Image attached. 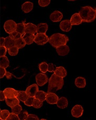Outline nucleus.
I'll use <instances>...</instances> for the list:
<instances>
[{
    "label": "nucleus",
    "mask_w": 96,
    "mask_h": 120,
    "mask_svg": "<svg viewBox=\"0 0 96 120\" xmlns=\"http://www.w3.org/2000/svg\"><path fill=\"white\" fill-rule=\"evenodd\" d=\"M64 79L62 78L57 76L55 74L52 75L49 79L47 93H55L62 88L64 85Z\"/></svg>",
    "instance_id": "f257e3e1"
},
{
    "label": "nucleus",
    "mask_w": 96,
    "mask_h": 120,
    "mask_svg": "<svg viewBox=\"0 0 96 120\" xmlns=\"http://www.w3.org/2000/svg\"><path fill=\"white\" fill-rule=\"evenodd\" d=\"M78 13L82 20V22H92L96 17V10L89 6L82 7Z\"/></svg>",
    "instance_id": "f03ea898"
},
{
    "label": "nucleus",
    "mask_w": 96,
    "mask_h": 120,
    "mask_svg": "<svg viewBox=\"0 0 96 120\" xmlns=\"http://www.w3.org/2000/svg\"><path fill=\"white\" fill-rule=\"evenodd\" d=\"M68 41V37L66 35L61 34L60 33H56L52 35L49 39V43L53 47L56 48L61 46L66 45Z\"/></svg>",
    "instance_id": "7ed1b4c3"
},
{
    "label": "nucleus",
    "mask_w": 96,
    "mask_h": 120,
    "mask_svg": "<svg viewBox=\"0 0 96 120\" xmlns=\"http://www.w3.org/2000/svg\"><path fill=\"white\" fill-rule=\"evenodd\" d=\"M17 24L13 20H8L4 23V28L8 34H11L16 30Z\"/></svg>",
    "instance_id": "20e7f679"
},
{
    "label": "nucleus",
    "mask_w": 96,
    "mask_h": 120,
    "mask_svg": "<svg viewBox=\"0 0 96 120\" xmlns=\"http://www.w3.org/2000/svg\"><path fill=\"white\" fill-rule=\"evenodd\" d=\"M49 39L50 37L45 34H37L35 35L34 42L37 45H44L49 42Z\"/></svg>",
    "instance_id": "39448f33"
},
{
    "label": "nucleus",
    "mask_w": 96,
    "mask_h": 120,
    "mask_svg": "<svg viewBox=\"0 0 96 120\" xmlns=\"http://www.w3.org/2000/svg\"><path fill=\"white\" fill-rule=\"evenodd\" d=\"M36 81L37 85L42 86L47 83L49 80L47 76L45 74L39 73L36 75Z\"/></svg>",
    "instance_id": "423d86ee"
},
{
    "label": "nucleus",
    "mask_w": 96,
    "mask_h": 120,
    "mask_svg": "<svg viewBox=\"0 0 96 120\" xmlns=\"http://www.w3.org/2000/svg\"><path fill=\"white\" fill-rule=\"evenodd\" d=\"M5 94L6 98L13 99L15 98H17L18 94H19V91L15 90L14 89L11 88H7L3 91Z\"/></svg>",
    "instance_id": "0eeeda50"
},
{
    "label": "nucleus",
    "mask_w": 96,
    "mask_h": 120,
    "mask_svg": "<svg viewBox=\"0 0 96 120\" xmlns=\"http://www.w3.org/2000/svg\"><path fill=\"white\" fill-rule=\"evenodd\" d=\"M38 87L37 84H33L28 86L26 90V92L29 97L35 98V95L38 91Z\"/></svg>",
    "instance_id": "6e6552de"
},
{
    "label": "nucleus",
    "mask_w": 96,
    "mask_h": 120,
    "mask_svg": "<svg viewBox=\"0 0 96 120\" xmlns=\"http://www.w3.org/2000/svg\"><path fill=\"white\" fill-rule=\"evenodd\" d=\"M71 114L75 117H80L82 116L84 112L83 108L80 105H76L71 110Z\"/></svg>",
    "instance_id": "1a4fd4ad"
},
{
    "label": "nucleus",
    "mask_w": 96,
    "mask_h": 120,
    "mask_svg": "<svg viewBox=\"0 0 96 120\" xmlns=\"http://www.w3.org/2000/svg\"><path fill=\"white\" fill-rule=\"evenodd\" d=\"M61 30L65 32H68L70 31L72 27V25L70 23V21L68 19L64 20L61 22L59 25Z\"/></svg>",
    "instance_id": "9d476101"
},
{
    "label": "nucleus",
    "mask_w": 96,
    "mask_h": 120,
    "mask_svg": "<svg viewBox=\"0 0 96 120\" xmlns=\"http://www.w3.org/2000/svg\"><path fill=\"white\" fill-rule=\"evenodd\" d=\"M58 100V97L55 93H47L46 97V101L48 103L50 104H57Z\"/></svg>",
    "instance_id": "9b49d317"
},
{
    "label": "nucleus",
    "mask_w": 96,
    "mask_h": 120,
    "mask_svg": "<svg viewBox=\"0 0 96 120\" xmlns=\"http://www.w3.org/2000/svg\"><path fill=\"white\" fill-rule=\"evenodd\" d=\"M57 54L61 56H65L69 52V48L67 45H62L56 48Z\"/></svg>",
    "instance_id": "f8f14e48"
},
{
    "label": "nucleus",
    "mask_w": 96,
    "mask_h": 120,
    "mask_svg": "<svg viewBox=\"0 0 96 120\" xmlns=\"http://www.w3.org/2000/svg\"><path fill=\"white\" fill-rule=\"evenodd\" d=\"M63 17V15L58 11L53 12L50 15V19L53 22H58L61 21Z\"/></svg>",
    "instance_id": "ddd939ff"
},
{
    "label": "nucleus",
    "mask_w": 96,
    "mask_h": 120,
    "mask_svg": "<svg viewBox=\"0 0 96 120\" xmlns=\"http://www.w3.org/2000/svg\"><path fill=\"white\" fill-rule=\"evenodd\" d=\"M70 21L72 25H78L82 23V20L79 13H75L72 15Z\"/></svg>",
    "instance_id": "4468645a"
},
{
    "label": "nucleus",
    "mask_w": 96,
    "mask_h": 120,
    "mask_svg": "<svg viewBox=\"0 0 96 120\" xmlns=\"http://www.w3.org/2000/svg\"><path fill=\"white\" fill-rule=\"evenodd\" d=\"M37 32V26L32 23H28L25 24V33L34 35Z\"/></svg>",
    "instance_id": "2eb2a0df"
},
{
    "label": "nucleus",
    "mask_w": 96,
    "mask_h": 120,
    "mask_svg": "<svg viewBox=\"0 0 96 120\" xmlns=\"http://www.w3.org/2000/svg\"><path fill=\"white\" fill-rule=\"evenodd\" d=\"M54 74L56 75H57V76L63 78L66 76L67 72V71L65 68L62 66H60L56 67V70L54 71Z\"/></svg>",
    "instance_id": "dca6fc26"
},
{
    "label": "nucleus",
    "mask_w": 96,
    "mask_h": 120,
    "mask_svg": "<svg viewBox=\"0 0 96 120\" xmlns=\"http://www.w3.org/2000/svg\"><path fill=\"white\" fill-rule=\"evenodd\" d=\"M23 39L25 41L26 44L27 45H31L33 42H34L35 36V35L32 34H29V33H25L23 37Z\"/></svg>",
    "instance_id": "f3484780"
},
{
    "label": "nucleus",
    "mask_w": 96,
    "mask_h": 120,
    "mask_svg": "<svg viewBox=\"0 0 96 120\" xmlns=\"http://www.w3.org/2000/svg\"><path fill=\"white\" fill-rule=\"evenodd\" d=\"M48 28L47 23H39L37 25V34H45Z\"/></svg>",
    "instance_id": "a211bd4d"
},
{
    "label": "nucleus",
    "mask_w": 96,
    "mask_h": 120,
    "mask_svg": "<svg viewBox=\"0 0 96 120\" xmlns=\"http://www.w3.org/2000/svg\"><path fill=\"white\" fill-rule=\"evenodd\" d=\"M75 85L78 88H84L86 86V81L85 78L83 77H77L75 80Z\"/></svg>",
    "instance_id": "6ab92c4d"
},
{
    "label": "nucleus",
    "mask_w": 96,
    "mask_h": 120,
    "mask_svg": "<svg viewBox=\"0 0 96 120\" xmlns=\"http://www.w3.org/2000/svg\"><path fill=\"white\" fill-rule=\"evenodd\" d=\"M33 8V3L30 2H26L22 5V10L24 13L30 12Z\"/></svg>",
    "instance_id": "aec40b11"
},
{
    "label": "nucleus",
    "mask_w": 96,
    "mask_h": 120,
    "mask_svg": "<svg viewBox=\"0 0 96 120\" xmlns=\"http://www.w3.org/2000/svg\"><path fill=\"white\" fill-rule=\"evenodd\" d=\"M5 102L6 104L11 108H13L19 103V100L17 98H15L13 99L6 98Z\"/></svg>",
    "instance_id": "412c9836"
},
{
    "label": "nucleus",
    "mask_w": 96,
    "mask_h": 120,
    "mask_svg": "<svg viewBox=\"0 0 96 120\" xmlns=\"http://www.w3.org/2000/svg\"><path fill=\"white\" fill-rule=\"evenodd\" d=\"M57 105L58 108L61 109H65L68 106V100L66 98L61 97L57 101Z\"/></svg>",
    "instance_id": "4be33fe9"
},
{
    "label": "nucleus",
    "mask_w": 96,
    "mask_h": 120,
    "mask_svg": "<svg viewBox=\"0 0 96 120\" xmlns=\"http://www.w3.org/2000/svg\"><path fill=\"white\" fill-rule=\"evenodd\" d=\"M15 46V41L11 37L8 36L5 38V44H4V46L7 48V49H8L12 47Z\"/></svg>",
    "instance_id": "5701e85b"
},
{
    "label": "nucleus",
    "mask_w": 96,
    "mask_h": 120,
    "mask_svg": "<svg viewBox=\"0 0 96 120\" xmlns=\"http://www.w3.org/2000/svg\"><path fill=\"white\" fill-rule=\"evenodd\" d=\"M47 93L43 91H38L35 95V98L38 99L42 102H44L45 100H46V97Z\"/></svg>",
    "instance_id": "b1692460"
},
{
    "label": "nucleus",
    "mask_w": 96,
    "mask_h": 120,
    "mask_svg": "<svg viewBox=\"0 0 96 120\" xmlns=\"http://www.w3.org/2000/svg\"><path fill=\"white\" fill-rule=\"evenodd\" d=\"M28 95L27 94L26 91H19V94L17 97V98L19 100V101L23 102L24 103L25 102L27 99L28 98Z\"/></svg>",
    "instance_id": "393cba45"
},
{
    "label": "nucleus",
    "mask_w": 96,
    "mask_h": 120,
    "mask_svg": "<svg viewBox=\"0 0 96 120\" xmlns=\"http://www.w3.org/2000/svg\"><path fill=\"white\" fill-rule=\"evenodd\" d=\"M26 43L23 37L20 38L16 41H15V46H16L19 49H22L24 48L26 45Z\"/></svg>",
    "instance_id": "a878e982"
},
{
    "label": "nucleus",
    "mask_w": 96,
    "mask_h": 120,
    "mask_svg": "<svg viewBox=\"0 0 96 120\" xmlns=\"http://www.w3.org/2000/svg\"><path fill=\"white\" fill-rule=\"evenodd\" d=\"M22 35L25 34V24L24 23H18L16 25V30Z\"/></svg>",
    "instance_id": "bb28decb"
},
{
    "label": "nucleus",
    "mask_w": 96,
    "mask_h": 120,
    "mask_svg": "<svg viewBox=\"0 0 96 120\" xmlns=\"http://www.w3.org/2000/svg\"><path fill=\"white\" fill-rule=\"evenodd\" d=\"M9 64H10V62H9L7 57L4 56L1 57V63H0L1 67H3L5 69L8 67Z\"/></svg>",
    "instance_id": "cd10ccee"
},
{
    "label": "nucleus",
    "mask_w": 96,
    "mask_h": 120,
    "mask_svg": "<svg viewBox=\"0 0 96 120\" xmlns=\"http://www.w3.org/2000/svg\"><path fill=\"white\" fill-rule=\"evenodd\" d=\"M38 67L39 70L43 74H45V73H46L48 71V64H47L46 62H42V63L39 64Z\"/></svg>",
    "instance_id": "c85d7f7f"
},
{
    "label": "nucleus",
    "mask_w": 96,
    "mask_h": 120,
    "mask_svg": "<svg viewBox=\"0 0 96 120\" xmlns=\"http://www.w3.org/2000/svg\"><path fill=\"white\" fill-rule=\"evenodd\" d=\"M10 114L9 111L7 110H1L0 113V119L1 120H6Z\"/></svg>",
    "instance_id": "c756f323"
},
{
    "label": "nucleus",
    "mask_w": 96,
    "mask_h": 120,
    "mask_svg": "<svg viewBox=\"0 0 96 120\" xmlns=\"http://www.w3.org/2000/svg\"><path fill=\"white\" fill-rule=\"evenodd\" d=\"M19 49L16 46H14L12 47L9 48L8 49V50L9 55L10 56H16L18 54V53H19Z\"/></svg>",
    "instance_id": "7c9ffc66"
},
{
    "label": "nucleus",
    "mask_w": 96,
    "mask_h": 120,
    "mask_svg": "<svg viewBox=\"0 0 96 120\" xmlns=\"http://www.w3.org/2000/svg\"><path fill=\"white\" fill-rule=\"evenodd\" d=\"M22 111V108L19 104H18V105L15 106L14 107L12 108V113H14V114L17 115L21 112Z\"/></svg>",
    "instance_id": "2f4dec72"
},
{
    "label": "nucleus",
    "mask_w": 96,
    "mask_h": 120,
    "mask_svg": "<svg viewBox=\"0 0 96 120\" xmlns=\"http://www.w3.org/2000/svg\"><path fill=\"white\" fill-rule=\"evenodd\" d=\"M42 105H43V102L41 101L40 100H39L38 99H37L35 98L34 102H33V107H34L36 109H39L41 108Z\"/></svg>",
    "instance_id": "473e14b6"
},
{
    "label": "nucleus",
    "mask_w": 96,
    "mask_h": 120,
    "mask_svg": "<svg viewBox=\"0 0 96 120\" xmlns=\"http://www.w3.org/2000/svg\"><path fill=\"white\" fill-rule=\"evenodd\" d=\"M28 115V112L26 111H22L18 115L19 120H25Z\"/></svg>",
    "instance_id": "72a5a7b5"
},
{
    "label": "nucleus",
    "mask_w": 96,
    "mask_h": 120,
    "mask_svg": "<svg viewBox=\"0 0 96 120\" xmlns=\"http://www.w3.org/2000/svg\"><path fill=\"white\" fill-rule=\"evenodd\" d=\"M22 35L19 34V33L17 32L16 31H15V32H13L12 34H10V37H11L13 39H14V41H16V40L22 37Z\"/></svg>",
    "instance_id": "f704fd0d"
},
{
    "label": "nucleus",
    "mask_w": 96,
    "mask_h": 120,
    "mask_svg": "<svg viewBox=\"0 0 96 120\" xmlns=\"http://www.w3.org/2000/svg\"><path fill=\"white\" fill-rule=\"evenodd\" d=\"M50 3V0H39L38 4L42 7H45L48 6Z\"/></svg>",
    "instance_id": "c9c22d12"
},
{
    "label": "nucleus",
    "mask_w": 96,
    "mask_h": 120,
    "mask_svg": "<svg viewBox=\"0 0 96 120\" xmlns=\"http://www.w3.org/2000/svg\"><path fill=\"white\" fill-rule=\"evenodd\" d=\"M35 98H32V97H28V98L27 99V100L24 102V104L28 106H31L33 105V102H34Z\"/></svg>",
    "instance_id": "e433bc0d"
},
{
    "label": "nucleus",
    "mask_w": 96,
    "mask_h": 120,
    "mask_svg": "<svg viewBox=\"0 0 96 120\" xmlns=\"http://www.w3.org/2000/svg\"><path fill=\"white\" fill-rule=\"evenodd\" d=\"M0 56L1 57L5 56L6 54V52H7V48H6L5 46H1L0 47Z\"/></svg>",
    "instance_id": "4c0bfd02"
},
{
    "label": "nucleus",
    "mask_w": 96,
    "mask_h": 120,
    "mask_svg": "<svg viewBox=\"0 0 96 120\" xmlns=\"http://www.w3.org/2000/svg\"><path fill=\"white\" fill-rule=\"evenodd\" d=\"M6 120H19V119L17 115L13 113H11Z\"/></svg>",
    "instance_id": "58836bf2"
},
{
    "label": "nucleus",
    "mask_w": 96,
    "mask_h": 120,
    "mask_svg": "<svg viewBox=\"0 0 96 120\" xmlns=\"http://www.w3.org/2000/svg\"><path fill=\"white\" fill-rule=\"evenodd\" d=\"M56 69V67L55 65H54L52 63L48 64V71L50 72H54L55 70Z\"/></svg>",
    "instance_id": "ea45409f"
},
{
    "label": "nucleus",
    "mask_w": 96,
    "mask_h": 120,
    "mask_svg": "<svg viewBox=\"0 0 96 120\" xmlns=\"http://www.w3.org/2000/svg\"><path fill=\"white\" fill-rule=\"evenodd\" d=\"M25 120H39L38 117L34 114H28Z\"/></svg>",
    "instance_id": "a19ab883"
},
{
    "label": "nucleus",
    "mask_w": 96,
    "mask_h": 120,
    "mask_svg": "<svg viewBox=\"0 0 96 120\" xmlns=\"http://www.w3.org/2000/svg\"><path fill=\"white\" fill-rule=\"evenodd\" d=\"M0 69H1V74H0V75H1V76H0V78H1V79H2L6 75V74L7 73V71H6L5 69L3 67H1Z\"/></svg>",
    "instance_id": "79ce46f5"
},
{
    "label": "nucleus",
    "mask_w": 96,
    "mask_h": 120,
    "mask_svg": "<svg viewBox=\"0 0 96 120\" xmlns=\"http://www.w3.org/2000/svg\"><path fill=\"white\" fill-rule=\"evenodd\" d=\"M6 99V97L5 94H4V93L2 91H0V101H3L4 100H5Z\"/></svg>",
    "instance_id": "37998d69"
},
{
    "label": "nucleus",
    "mask_w": 96,
    "mask_h": 120,
    "mask_svg": "<svg viewBox=\"0 0 96 120\" xmlns=\"http://www.w3.org/2000/svg\"><path fill=\"white\" fill-rule=\"evenodd\" d=\"M6 78L8 79H11L12 78V77H13V75L10 73V72H7V73L6 74Z\"/></svg>",
    "instance_id": "c03bdc74"
},
{
    "label": "nucleus",
    "mask_w": 96,
    "mask_h": 120,
    "mask_svg": "<svg viewBox=\"0 0 96 120\" xmlns=\"http://www.w3.org/2000/svg\"><path fill=\"white\" fill-rule=\"evenodd\" d=\"M1 42H0V44H1V46H4V44H5V38L4 37H1Z\"/></svg>",
    "instance_id": "a18cd8bd"
},
{
    "label": "nucleus",
    "mask_w": 96,
    "mask_h": 120,
    "mask_svg": "<svg viewBox=\"0 0 96 120\" xmlns=\"http://www.w3.org/2000/svg\"><path fill=\"white\" fill-rule=\"evenodd\" d=\"M41 120H46V119H41Z\"/></svg>",
    "instance_id": "49530a36"
},
{
    "label": "nucleus",
    "mask_w": 96,
    "mask_h": 120,
    "mask_svg": "<svg viewBox=\"0 0 96 120\" xmlns=\"http://www.w3.org/2000/svg\"><path fill=\"white\" fill-rule=\"evenodd\" d=\"M95 10H96V9H95Z\"/></svg>",
    "instance_id": "de8ad7c7"
},
{
    "label": "nucleus",
    "mask_w": 96,
    "mask_h": 120,
    "mask_svg": "<svg viewBox=\"0 0 96 120\" xmlns=\"http://www.w3.org/2000/svg\"></svg>",
    "instance_id": "09e8293b"
}]
</instances>
